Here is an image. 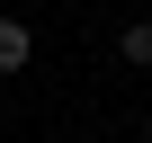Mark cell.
Segmentation results:
<instances>
[{
	"mask_svg": "<svg viewBox=\"0 0 152 143\" xmlns=\"http://www.w3.org/2000/svg\"><path fill=\"white\" fill-rule=\"evenodd\" d=\"M27 54H36L27 18H0V72H27Z\"/></svg>",
	"mask_w": 152,
	"mask_h": 143,
	"instance_id": "cell-1",
	"label": "cell"
},
{
	"mask_svg": "<svg viewBox=\"0 0 152 143\" xmlns=\"http://www.w3.org/2000/svg\"><path fill=\"white\" fill-rule=\"evenodd\" d=\"M143 143H152V125H143Z\"/></svg>",
	"mask_w": 152,
	"mask_h": 143,
	"instance_id": "cell-3",
	"label": "cell"
},
{
	"mask_svg": "<svg viewBox=\"0 0 152 143\" xmlns=\"http://www.w3.org/2000/svg\"><path fill=\"white\" fill-rule=\"evenodd\" d=\"M125 63H152V18H134V27H125Z\"/></svg>",
	"mask_w": 152,
	"mask_h": 143,
	"instance_id": "cell-2",
	"label": "cell"
}]
</instances>
